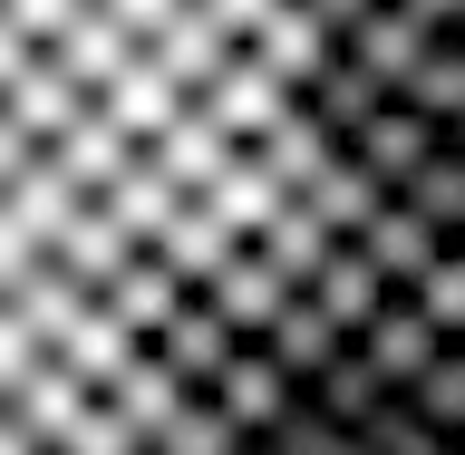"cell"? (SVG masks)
I'll return each mask as SVG.
<instances>
[{"mask_svg": "<svg viewBox=\"0 0 465 455\" xmlns=\"http://www.w3.org/2000/svg\"><path fill=\"white\" fill-rule=\"evenodd\" d=\"M398 203H417L436 232H456V223H465V145H456V136L427 145V155H417V174L398 184Z\"/></svg>", "mask_w": 465, "mask_h": 455, "instance_id": "d6a6232c", "label": "cell"}, {"mask_svg": "<svg viewBox=\"0 0 465 455\" xmlns=\"http://www.w3.org/2000/svg\"><path fill=\"white\" fill-rule=\"evenodd\" d=\"M301 398H311L320 417H330V427H359V417H369V407L388 398V378L369 369V349H359V340H340V349H330V359H320L311 378H301Z\"/></svg>", "mask_w": 465, "mask_h": 455, "instance_id": "603a6c76", "label": "cell"}, {"mask_svg": "<svg viewBox=\"0 0 465 455\" xmlns=\"http://www.w3.org/2000/svg\"><path fill=\"white\" fill-rule=\"evenodd\" d=\"M407 407H417L436 436H465V349H456V340H446L427 369L407 378Z\"/></svg>", "mask_w": 465, "mask_h": 455, "instance_id": "d590c367", "label": "cell"}, {"mask_svg": "<svg viewBox=\"0 0 465 455\" xmlns=\"http://www.w3.org/2000/svg\"><path fill=\"white\" fill-rule=\"evenodd\" d=\"M378 97H388V87H378V78H369V68H359L349 49H330V58L311 68V78H301V107H311L320 126H330V145H349V136H359V126L378 116Z\"/></svg>", "mask_w": 465, "mask_h": 455, "instance_id": "9a60e30c", "label": "cell"}, {"mask_svg": "<svg viewBox=\"0 0 465 455\" xmlns=\"http://www.w3.org/2000/svg\"><path fill=\"white\" fill-rule=\"evenodd\" d=\"M232 242H242V232H232V223H223V213H213L203 194H184V203L165 213V223H155V242H145V252H155V262L174 272V282L194 291V282H213V262H223Z\"/></svg>", "mask_w": 465, "mask_h": 455, "instance_id": "7c38bea8", "label": "cell"}, {"mask_svg": "<svg viewBox=\"0 0 465 455\" xmlns=\"http://www.w3.org/2000/svg\"><path fill=\"white\" fill-rule=\"evenodd\" d=\"M446 39H456V49H465V10H456V20H446Z\"/></svg>", "mask_w": 465, "mask_h": 455, "instance_id": "816d5d0a", "label": "cell"}, {"mask_svg": "<svg viewBox=\"0 0 465 455\" xmlns=\"http://www.w3.org/2000/svg\"><path fill=\"white\" fill-rule=\"evenodd\" d=\"M388 97H407V107H427L436 126H456V116H465V49L446 39V29H436V39H427V58H417V68H407V78L388 87Z\"/></svg>", "mask_w": 465, "mask_h": 455, "instance_id": "1f68e13d", "label": "cell"}, {"mask_svg": "<svg viewBox=\"0 0 465 455\" xmlns=\"http://www.w3.org/2000/svg\"><path fill=\"white\" fill-rule=\"evenodd\" d=\"M456 446H465V436H456Z\"/></svg>", "mask_w": 465, "mask_h": 455, "instance_id": "680465c9", "label": "cell"}, {"mask_svg": "<svg viewBox=\"0 0 465 455\" xmlns=\"http://www.w3.org/2000/svg\"><path fill=\"white\" fill-rule=\"evenodd\" d=\"M407 291H417V311H427L436 330L456 340V320H465V252H456V242H446V252H436V262H427V272H417V282H407Z\"/></svg>", "mask_w": 465, "mask_h": 455, "instance_id": "f35d334b", "label": "cell"}, {"mask_svg": "<svg viewBox=\"0 0 465 455\" xmlns=\"http://www.w3.org/2000/svg\"><path fill=\"white\" fill-rule=\"evenodd\" d=\"M29 49H39V39H20V29L0 20V87H10V68H20V58H29Z\"/></svg>", "mask_w": 465, "mask_h": 455, "instance_id": "681fc988", "label": "cell"}, {"mask_svg": "<svg viewBox=\"0 0 465 455\" xmlns=\"http://www.w3.org/2000/svg\"><path fill=\"white\" fill-rule=\"evenodd\" d=\"M136 349H145V340H136V330H126V320L107 311V301H97V291H87L78 311H68V330H58V340H49V359H68V369H78L87 388H107V378L126 369Z\"/></svg>", "mask_w": 465, "mask_h": 455, "instance_id": "5bb4252c", "label": "cell"}, {"mask_svg": "<svg viewBox=\"0 0 465 455\" xmlns=\"http://www.w3.org/2000/svg\"><path fill=\"white\" fill-rule=\"evenodd\" d=\"M174 291H184V282H174L165 262H155V252H145V242H136V252L116 262L107 282H97V301H107V311L126 320V330H136V340H145V330H155V320L174 311Z\"/></svg>", "mask_w": 465, "mask_h": 455, "instance_id": "83f0119b", "label": "cell"}, {"mask_svg": "<svg viewBox=\"0 0 465 455\" xmlns=\"http://www.w3.org/2000/svg\"><path fill=\"white\" fill-rule=\"evenodd\" d=\"M97 398V388H87L78 369H68V359H49V349H39V359H29L20 378H10V388H0V407H10V417H20L29 436H39V446H58V436L78 427V407Z\"/></svg>", "mask_w": 465, "mask_h": 455, "instance_id": "52a82bcc", "label": "cell"}, {"mask_svg": "<svg viewBox=\"0 0 465 455\" xmlns=\"http://www.w3.org/2000/svg\"><path fill=\"white\" fill-rule=\"evenodd\" d=\"M97 10H107V20H126V29H136V39H155V29H165V10H174V0H97Z\"/></svg>", "mask_w": 465, "mask_h": 455, "instance_id": "ee69618b", "label": "cell"}, {"mask_svg": "<svg viewBox=\"0 0 465 455\" xmlns=\"http://www.w3.org/2000/svg\"><path fill=\"white\" fill-rule=\"evenodd\" d=\"M0 213H10V223H20L29 242H39V252H49V232L68 223V213H78V184H68V174L49 165V145H39V155H29V165L10 174V184H0Z\"/></svg>", "mask_w": 465, "mask_h": 455, "instance_id": "cb8c5ba5", "label": "cell"}, {"mask_svg": "<svg viewBox=\"0 0 465 455\" xmlns=\"http://www.w3.org/2000/svg\"><path fill=\"white\" fill-rule=\"evenodd\" d=\"M78 10H87V0H0V20L20 29V39H39V49H49V39L78 20Z\"/></svg>", "mask_w": 465, "mask_h": 455, "instance_id": "60d3db41", "label": "cell"}, {"mask_svg": "<svg viewBox=\"0 0 465 455\" xmlns=\"http://www.w3.org/2000/svg\"><path fill=\"white\" fill-rule=\"evenodd\" d=\"M97 398H107V407H116V417H126L136 436H155V427L174 417V407L194 398V388H184V378H174L165 359H155V349H136V359H126V369H116L107 388H97Z\"/></svg>", "mask_w": 465, "mask_h": 455, "instance_id": "d4e9b609", "label": "cell"}, {"mask_svg": "<svg viewBox=\"0 0 465 455\" xmlns=\"http://www.w3.org/2000/svg\"><path fill=\"white\" fill-rule=\"evenodd\" d=\"M145 446H155V455H232L242 436H232V427H223V407H213V398L194 388V398L174 407V417H165L155 436H145Z\"/></svg>", "mask_w": 465, "mask_h": 455, "instance_id": "8d00e7d4", "label": "cell"}, {"mask_svg": "<svg viewBox=\"0 0 465 455\" xmlns=\"http://www.w3.org/2000/svg\"><path fill=\"white\" fill-rule=\"evenodd\" d=\"M136 49H145V39H136V29H126V20H107L97 0H87L78 20H68V29H58V39H49V58H58V68H68V78L87 87V97H97V87H107V78H116V68H126V58H136Z\"/></svg>", "mask_w": 465, "mask_h": 455, "instance_id": "ac0fdd59", "label": "cell"}, {"mask_svg": "<svg viewBox=\"0 0 465 455\" xmlns=\"http://www.w3.org/2000/svg\"><path fill=\"white\" fill-rule=\"evenodd\" d=\"M359 10H378V0H311V20H320V29H330V49H340V29H349V20H359Z\"/></svg>", "mask_w": 465, "mask_h": 455, "instance_id": "f6af8a7d", "label": "cell"}, {"mask_svg": "<svg viewBox=\"0 0 465 455\" xmlns=\"http://www.w3.org/2000/svg\"><path fill=\"white\" fill-rule=\"evenodd\" d=\"M174 107H184V87H174V78H165V68H155V58H145V49L126 58V68H116L107 87H97V116H107L116 136H136V145L155 136V126H165Z\"/></svg>", "mask_w": 465, "mask_h": 455, "instance_id": "d6986e66", "label": "cell"}, {"mask_svg": "<svg viewBox=\"0 0 465 455\" xmlns=\"http://www.w3.org/2000/svg\"><path fill=\"white\" fill-rule=\"evenodd\" d=\"M203 398L223 407V427H232V436H262V427L291 407V378L272 369V349H262V340H232V359L213 369V388H203Z\"/></svg>", "mask_w": 465, "mask_h": 455, "instance_id": "8992f818", "label": "cell"}, {"mask_svg": "<svg viewBox=\"0 0 465 455\" xmlns=\"http://www.w3.org/2000/svg\"><path fill=\"white\" fill-rule=\"evenodd\" d=\"M29 359H39V340H29V320L10 311V301H0V388H10V378L29 369Z\"/></svg>", "mask_w": 465, "mask_h": 455, "instance_id": "b9f144b4", "label": "cell"}, {"mask_svg": "<svg viewBox=\"0 0 465 455\" xmlns=\"http://www.w3.org/2000/svg\"><path fill=\"white\" fill-rule=\"evenodd\" d=\"M446 455H465V446H446Z\"/></svg>", "mask_w": 465, "mask_h": 455, "instance_id": "6f0895ef", "label": "cell"}, {"mask_svg": "<svg viewBox=\"0 0 465 455\" xmlns=\"http://www.w3.org/2000/svg\"><path fill=\"white\" fill-rule=\"evenodd\" d=\"M97 203H107L116 223L136 232V242H155V223H165V213H174V203H184V194H174L165 174H155V165H145V155H136V165H126V174H107V184H97Z\"/></svg>", "mask_w": 465, "mask_h": 455, "instance_id": "836d02e7", "label": "cell"}, {"mask_svg": "<svg viewBox=\"0 0 465 455\" xmlns=\"http://www.w3.org/2000/svg\"><path fill=\"white\" fill-rule=\"evenodd\" d=\"M136 155H145L155 174H165L174 194H203V184H213V165L232 155V136L213 126V107H203V97H184V107H174L165 126H155V136L136 145Z\"/></svg>", "mask_w": 465, "mask_h": 455, "instance_id": "277c9868", "label": "cell"}, {"mask_svg": "<svg viewBox=\"0 0 465 455\" xmlns=\"http://www.w3.org/2000/svg\"><path fill=\"white\" fill-rule=\"evenodd\" d=\"M427 145H446V126H436L427 107H407V97H378V116L349 136V155H359V165H369L378 184L398 194L407 174H417V155H427Z\"/></svg>", "mask_w": 465, "mask_h": 455, "instance_id": "9c48e42d", "label": "cell"}, {"mask_svg": "<svg viewBox=\"0 0 465 455\" xmlns=\"http://www.w3.org/2000/svg\"><path fill=\"white\" fill-rule=\"evenodd\" d=\"M340 340H349V330H340V320H330V311H320L311 291H291L282 311L262 320V349H272V369H282L291 388H301V378H311V369H320V359H330V349H340Z\"/></svg>", "mask_w": 465, "mask_h": 455, "instance_id": "44dd1931", "label": "cell"}, {"mask_svg": "<svg viewBox=\"0 0 465 455\" xmlns=\"http://www.w3.org/2000/svg\"><path fill=\"white\" fill-rule=\"evenodd\" d=\"M446 136H456V145H465V116H456V126H446Z\"/></svg>", "mask_w": 465, "mask_h": 455, "instance_id": "f5cc1de1", "label": "cell"}, {"mask_svg": "<svg viewBox=\"0 0 465 455\" xmlns=\"http://www.w3.org/2000/svg\"><path fill=\"white\" fill-rule=\"evenodd\" d=\"M330 455H369V446H359V436H349V427H340V436H330Z\"/></svg>", "mask_w": 465, "mask_h": 455, "instance_id": "f907efd6", "label": "cell"}, {"mask_svg": "<svg viewBox=\"0 0 465 455\" xmlns=\"http://www.w3.org/2000/svg\"><path fill=\"white\" fill-rule=\"evenodd\" d=\"M349 242H359V252H369V262H378V282H388V291H407V282H417V272H427V262H436V252H446V232H436V223H427V213H417V203H398V194L378 203L369 223L349 232Z\"/></svg>", "mask_w": 465, "mask_h": 455, "instance_id": "30bf717a", "label": "cell"}, {"mask_svg": "<svg viewBox=\"0 0 465 455\" xmlns=\"http://www.w3.org/2000/svg\"><path fill=\"white\" fill-rule=\"evenodd\" d=\"M194 97L213 107V126H223L232 145H252L262 126H272V116H291V97H301V87H291V78H272V68H262V58L242 49V39H232V58H223V68H213V78L194 87Z\"/></svg>", "mask_w": 465, "mask_h": 455, "instance_id": "6da1fadb", "label": "cell"}, {"mask_svg": "<svg viewBox=\"0 0 465 455\" xmlns=\"http://www.w3.org/2000/svg\"><path fill=\"white\" fill-rule=\"evenodd\" d=\"M456 349H465V320H456Z\"/></svg>", "mask_w": 465, "mask_h": 455, "instance_id": "9f6ffc18", "label": "cell"}, {"mask_svg": "<svg viewBox=\"0 0 465 455\" xmlns=\"http://www.w3.org/2000/svg\"><path fill=\"white\" fill-rule=\"evenodd\" d=\"M87 107V87L68 78V68H58L49 49H29L20 68H10V87H0V116H10V126H20L29 145H49L58 126H68V116Z\"/></svg>", "mask_w": 465, "mask_h": 455, "instance_id": "ba28073f", "label": "cell"}, {"mask_svg": "<svg viewBox=\"0 0 465 455\" xmlns=\"http://www.w3.org/2000/svg\"><path fill=\"white\" fill-rule=\"evenodd\" d=\"M349 436H359L369 455H446V446H456V436H436L427 417L407 407V388H388V398H378V407H369V417H359Z\"/></svg>", "mask_w": 465, "mask_h": 455, "instance_id": "e575fe53", "label": "cell"}, {"mask_svg": "<svg viewBox=\"0 0 465 455\" xmlns=\"http://www.w3.org/2000/svg\"><path fill=\"white\" fill-rule=\"evenodd\" d=\"M301 291H311V301H320L330 320H340V330H359V320L378 311V291H388V282H378V262H369V252H359V242L340 232V242L320 252V272H311Z\"/></svg>", "mask_w": 465, "mask_h": 455, "instance_id": "484cf974", "label": "cell"}, {"mask_svg": "<svg viewBox=\"0 0 465 455\" xmlns=\"http://www.w3.org/2000/svg\"><path fill=\"white\" fill-rule=\"evenodd\" d=\"M349 340L369 349V369L388 378V388H407V378H417V369L436 359V349H446V330H436V320L417 311V291H378V311L359 320Z\"/></svg>", "mask_w": 465, "mask_h": 455, "instance_id": "3957f363", "label": "cell"}, {"mask_svg": "<svg viewBox=\"0 0 465 455\" xmlns=\"http://www.w3.org/2000/svg\"><path fill=\"white\" fill-rule=\"evenodd\" d=\"M232 340H242V330H232V320L213 311L203 291H174V311L155 320V330H145V349H155V359H165V369L184 378V388H213V369L232 359Z\"/></svg>", "mask_w": 465, "mask_h": 455, "instance_id": "7a4b0ae2", "label": "cell"}, {"mask_svg": "<svg viewBox=\"0 0 465 455\" xmlns=\"http://www.w3.org/2000/svg\"><path fill=\"white\" fill-rule=\"evenodd\" d=\"M49 165L68 174L78 194H97L107 174H126V165H136V136H116L107 116H97V97H87V107H78V116H68V126L49 136Z\"/></svg>", "mask_w": 465, "mask_h": 455, "instance_id": "e0dca14e", "label": "cell"}, {"mask_svg": "<svg viewBox=\"0 0 465 455\" xmlns=\"http://www.w3.org/2000/svg\"><path fill=\"white\" fill-rule=\"evenodd\" d=\"M242 49H252L262 68H272V78H291V87H301V78L320 68V58H330V29L311 20V0H272V10H262L252 29H242Z\"/></svg>", "mask_w": 465, "mask_h": 455, "instance_id": "2e32d148", "label": "cell"}, {"mask_svg": "<svg viewBox=\"0 0 465 455\" xmlns=\"http://www.w3.org/2000/svg\"><path fill=\"white\" fill-rule=\"evenodd\" d=\"M29 262H39V242H29V232H20V223H10V213H0V291L20 282Z\"/></svg>", "mask_w": 465, "mask_h": 455, "instance_id": "7bdbcfd3", "label": "cell"}, {"mask_svg": "<svg viewBox=\"0 0 465 455\" xmlns=\"http://www.w3.org/2000/svg\"><path fill=\"white\" fill-rule=\"evenodd\" d=\"M252 155L272 165V184H282V194H301V174L330 155V126H320V116L291 97V116H272V126H262V136H252Z\"/></svg>", "mask_w": 465, "mask_h": 455, "instance_id": "f546056e", "label": "cell"}, {"mask_svg": "<svg viewBox=\"0 0 465 455\" xmlns=\"http://www.w3.org/2000/svg\"><path fill=\"white\" fill-rule=\"evenodd\" d=\"M145 58H155V68H165V78L184 87V97H194V87H203V78H213V68L232 58V29L213 20L203 0H174V10H165V29L145 39Z\"/></svg>", "mask_w": 465, "mask_h": 455, "instance_id": "8fae6325", "label": "cell"}, {"mask_svg": "<svg viewBox=\"0 0 465 455\" xmlns=\"http://www.w3.org/2000/svg\"><path fill=\"white\" fill-rule=\"evenodd\" d=\"M29 155H39V145H29V136H20V126H10V116H0V184H10V174H20V165H29Z\"/></svg>", "mask_w": 465, "mask_h": 455, "instance_id": "7dc6e473", "label": "cell"}, {"mask_svg": "<svg viewBox=\"0 0 465 455\" xmlns=\"http://www.w3.org/2000/svg\"><path fill=\"white\" fill-rule=\"evenodd\" d=\"M0 301H10V311L29 320V340L49 349L58 330H68V311H78V301H87V282H78V272H68V262H49V252H39V262H29V272H20V282L0 291Z\"/></svg>", "mask_w": 465, "mask_h": 455, "instance_id": "f1b7e54d", "label": "cell"}, {"mask_svg": "<svg viewBox=\"0 0 465 455\" xmlns=\"http://www.w3.org/2000/svg\"><path fill=\"white\" fill-rule=\"evenodd\" d=\"M252 242H262V252H272V272H282V282H311V272H320V252H330L340 232L320 223V213H311V203H301V194H282V213H272V223H262Z\"/></svg>", "mask_w": 465, "mask_h": 455, "instance_id": "4dcf8cb0", "label": "cell"}, {"mask_svg": "<svg viewBox=\"0 0 465 455\" xmlns=\"http://www.w3.org/2000/svg\"><path fill=\"white\" fill-rule=\"evenodd\" d=\"M145 455H155V446H145Z\"/></svg>", "mask_w": 465, "mask_h": 455, "instance_id": "91938a15", "label": "cell"}, {"mask_svg": "<svg viewBox=\"0 0 465 455\" xmlns=\"http://www.w3.org/2000/svg\"><path fill=\"white\" fill-rule=\"evenodd\" d=\"M0 455H49V446H39V436H29L20 417H10V407H0Z\"/></svg>", "mask_w": 465, "mask_h": 455, "instance_id": "c3c4849f", "label": "cell"}, {"mask_svg": "<svg viewBox=\"0 0 465 455\" xmlns=\"http://www.w3.org/2000/svg\"><path fill=\"white\" fill-rule=\"evenodd\" d=\"M330 436H340V427H330V417H320V407L301 398V388H291V407H282V417H272V427L252 436V446H262V455H330Z\"/></svg>", "mask_w": 465, "mask_h": 455, "instance_id": "ab89813d", "label": "cell"}, {"mask_svg": "<svg viewBox=\"0 0 465 455\" xmlns=\"http://www.w3.org/2000/svg\"><path fill=\"white\" fill-rule=\"evenodd\" d=\"M203 10H213V20H223V29H232V39H242V29H252V20H262V10H272V0H203Z\"/></svg>", "mask_w": 465, "mask_h": 455, "instance_id": "bcb514c9", "label": "cell"}, {"mask_svg": "<svg viewBox=\"0 0 465 455\" xmlns=\"http://www.w3.org/2000/svg\"><path fill=\"white\" fill-rule=\"evenodd\" d=\"M194 291H203V301H213V311L232 320V330H242V340H262V320L282 311V301H291L301 282H282V272H272V252H262L252 232H242V242H232V252L213 262V282H194Z\"/></svg>", "mask_w": 465, "mask_h": 455, "instance_id": "5b68a950", "label": "cell"}, {"mask_svg": "<svg viewBox=\"0 0 465 455\" xmlns=\"http://www.w3.org/2000/svg\"><path fill=\"white\" fill-rule=\"evenodd\" d=\"M427 39H436V29H427V20H407L398 0H378V10H359V20L340 29V49L359 58V68H369L378 87H398L407 68H417V58H427Z\"/></svg>", "mask_w": 465, "mask_h": 455, "instance_id": "4fadbf2b", "label": "cell"}, {"mask_svg": "<svg viewBox=\"0 0 465 455\" xmlns=\"http://www.w3.org/2000/svg\"><path fill=\"white\" fill-rule=\"evenodd\" d=\"M126 252H136V232L116 223V213H107V203H97V194H78V213H68V223L49 232V262H68V272H78L87 291L107 282V272H116V262H126Z\"/></svg>", "mask_w": 465, "mask_h": 455, "instance_id": "7402d4cb", "label": "cell"}, {"mask_svg": "<svg viewBox=\"0 0 465 455\" xmlns=\"http://www.w3.org/2000/svg\"><path fill=\"white\" fill-rule=\"evenodd\" d=\"M301 203H311L320 223L330 232H359L378 213V203H388V184H378L369 165H359V155H349V145H330V155H320L311 174H301Z\"/></svg>", "mask_w": 465, "mask_h": 455, "instance_id": "ffe728a7", "label": "cell"}, {"mask_svg": "<svg viewBox=\"0 0 465 455\" xmlns=\"http://www.w3.org/2000/svg\"><path fill=\"white\" fill-rule=\"evenodd\" d=\"M203 203H213L232 232H262L272 213H282V184H272V165H262L252 145H232L223 165H213V184H203Z\"/></svg>", "mask_w": 465, "mask_h": 455, "instance_id": "4316f807", "label": "cell"}, {"mask_svg": "<svg viewBox=\"0 0 465 455\" xmlns=\"http://www.w3.org/2000/svg\"><path fill=\"white\" fill-rule=\"evenodd\" d=\"M446 242H456V252H465V223H456V232H446Z\"/></svg>", "mask_w": 465, "mask_h": 455, "instance_id": "db71d44e", "label": "cell"}, {"mask_svg": "<svg viewBox=\"0 0 465 455\" xmlns=\"http://www.w3.org/2000/svg\"><path fill=\"white\" fill-rule=\"evenodd\" d=\"M49 455H145V436H136V427H126V417H116V407H107V398H87V407H78V427L58 436V446H49Z\"/></svg>", "mask_w": 465, "mask_h": 455, "instance_id": "74e56055", "label": "cell"}, {"mask_svg": "<svg viewBox=\"0 0 465 455\" xmlns=\"http://www.w3.org/2000/svg\"><path fill=\"white\" fill-rule=\"evenodd\" d=\"M232 455H262V446H252V436H242V446H232Z\"/></svg>", "mask_w": 465, "mask_h": 455, "instance_id": "11a10c76", "label": "cell"}]
</instances>
